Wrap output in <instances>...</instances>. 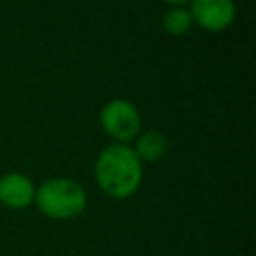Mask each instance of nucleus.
Returning <instances> with one entry per match:
<instances>
[{
  "mask_svg": "<svg viewBox=\"0 0 256 256\" xmlns=\"http://www.w3.org/2000/svg\"><path fill=\"white\" fill-rule=\"evenodd\" d=\"M144 178V164L130 144H108L94 162V180L98 188L112 200L134 196Z\"/></svg>",
  "mask_w": 256,
  "mask_h": 256,
  "instance_id": "1",
  "label": "nucleus"
},
{
  "mask_svg": "<svg viewBox=\"0 0 256 256\" xmlns=\"http://www.w3.org/2000/svg\"><path fill=\"white\" fill-rule=\"evenodd\" d=\"M34 206L50 220H74L86 210L88 194L74 178L54 176L36 186Z\"/></svg>",
  "mask_w": 256,
  "mask_h": 256,
  "instance_id": "2",
  "label": "nucleus"
},
{
  "mask_svg": "<svg viewBox=\"0 0 256 256\" xmlns=\"http://www.w3.org/2000/svg\"><path fill=\"white\" fill-rule=\"evenodd\" d=\"M100 126L114 144H130L142 132V116L130 100L112 98L100 110Z\"/></svg>",
  "mask_w": 256,
  "mask_h": 256,
  "instance_id": "3",
  "label": "nucleus"
},
{
  "mask_svg": "<svg viewBox=\"0 0 256 256\" xmlns=\"http://www.w3.org/2000/svg\"><path fill=\"white\" fill-rule=\"evenodd\" d=\"M192 22L206 32H224L236 18L234 0H190Z\"/></svg>",
  "mask_w": 256,
  "mask_h": 256,
  "instance_id": "4",
  "label": "nucleus"
},
{
  "mask_svg": "<svg viewBox=\"0 0 256 256\" xmlns=\"http://www.w3.org/2000/svg\"><path fill=\"white\" fill-rule=\"evenodd\" d=\"M36 184L24 172H6L0 176V204L8 210H24L34 204Z\"/></svg>",
  "mask_w": 256,
  "mask_h": 256,
  "instance_id": "5",
  "label": "nucleus"
},
{
  "mask_svg": "<svg viewBox=\"0 0 256 256\" xmlns=\"http://www.w3.org/2000/svg\"><path fill=\"white\" fill-rule=\"evenodd\" d=\"M168 138L158 130H142L132 144V150L140 158V162H158L168 152Z\"/></svg>",
  "mask_w": 256,
  "mask_h": 256,
  "instance_id": "6",
  "label": "nucleus"
},
{
  "mask_svg": "<svg viewBox=\"0 0 256 256\" xmlns=\"http://www.w3.org/2000/svg\"><path fill=\"white\" fill-rule=\"evenodd\" d=\"M192 26H194V22H192L188 6L168 8L164 12V16H162V28H164V32L168 36H174V38L186 36L192 30Z\"/></svg>",
  "mask_w": 256,
  "mask_h": 256,
  "instance_id": "7",
  "label": "nucleus"
},
{
  "mask_svg": "<svg viewBox=\"0 0 256 256\" xmlns=\"http://www.w3.org/2000/svg\"><path fill=\"white\" fill-rule=\"evenodd\" d=\"M170 8H180V6H188L190 4V0H164Z\"/></svg>",
  "mask_w": 256,
  "mask_h": 256,
  "instance_id": "8",
  "label": "nucleus"
}]
</instances>
